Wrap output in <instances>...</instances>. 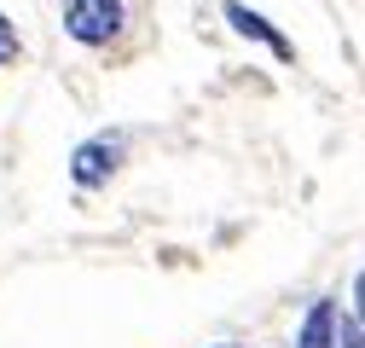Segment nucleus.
<instances>
[{"instance_id":"f257e3e1","label":"nucleus","mask_w":365,"mask_h":348,"mask_svg":"<svg viewBox=\"0 0 365 348\" xmlns=\"http://www.w3.org/2000/svg\"><path fill=\"white\" fill-rule=\"evenodd\" d=\"M122 151H128L122 134H93V140H81V145L70 151V180H76L81 192L110 186V174L122 168Z\"/></svg>"},{"instance_id":"423d86ee","label":"nucleus","mask_w":365,"mask_h":348,"mask_svg":"<svg viewBox=\"0 0 365 348\" xmlns=\"http://www.w3.org/2000/svg\"><path fill=\"white\" fill-rule=\"evenodd\" d=\"M18 58V29H12V18L0 12V64H12Z\"/></svg>"},{"instance_id":"7ed1b4c3","label":"nucleus","mask_w":365,"mask_h":348,"mask_svg":"<svg viewBox=\"0 0 365 348\" xmlns=\"http://www.w3.org/2000/svg\"><path fill=\"white\" fill-rule=\"evenodd\" d=\"M226 24H232L244 41H261V47H267L272 58H290V53H296V47H290V41H284L279 29H272V24H267L255 6H244V0H226Z\"/></svg>"},{"instance_id":"0eeeda50","label":"nucleus","mask_w":365,"mask_h":348,"mask_svg":"<svg viewBox=\"0 0 365 348\" xmlns=\"http://www.w3.org/2000/svg\"><path fill=\"white\" fill-rule=\"evenodd\" d=\"M220 348H232V342H220Z\"/></svg>"},{"instance_id":"f03ea898","label":"nucleus","mask_w":365,"mask_h":348,"mask_svg":"<svg viewBox=\"0 0 365 348\" xmlns=\"http://www.w3.org/2000/svg\"><path fill=\"white\" fill-rule=\"evenodd\" d=\"M122 0H70L64 6V29L70 41H81V47H110V41L122 35Z\"/></svg>"},{"instance_id":"39448f33","label":"nucleus","mask_w":365,"mask_h":348,"mask_svg":"<svg viewBox=\"0 0 365 348\" xmlns=\"http://www.w3.org/2000/svg\"><path fill=\"white\" fill-rule=\"evenodd\" d=\"M331 348H365V331H359V314H336V337Z\"/></svg>"},{"instance_id":"20e7f679","label":"nucleus","mask_w":365,"mask_h":348,"mask_svg":"<svg viewBox=\"0 0 365 348\" xmlns=\"http://www.w3.org/2000/svg\"><path fill=\"white\" fill-rule=\"evenodd\" d=\"M331 337H336V302H313L307 319H302L296 348H331Z\"/></svg>"}]
</instances>
